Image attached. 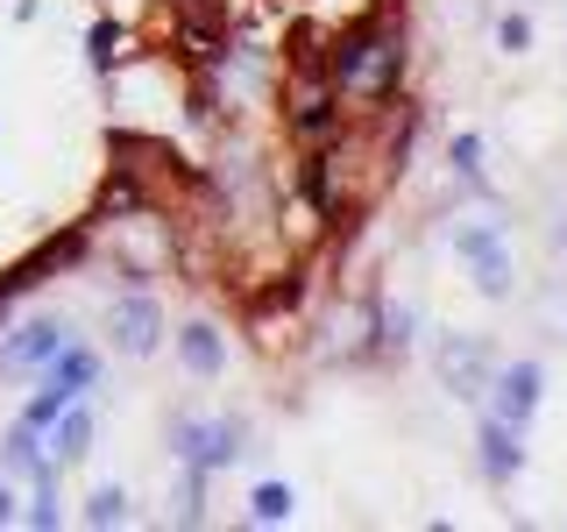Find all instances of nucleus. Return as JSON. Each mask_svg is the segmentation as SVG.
<instances>
[{"mask_svg": "<svg viewBox=\"0 0 567 532\" xmlns=\"http://www.w3.org/2000/svg\"><path fill=\"white\" fill-rule=\"evenodd\" d=\"M333 79H341L348 93H362V100H383L390 85L404 79V35L383 29V22L341 35V50H333Z\"/></svg>", "mask_w": 567, "mask_h": 532, "instance_id": "1", "label": "nucleus"}, {"mask_svg": "<svg viewBox=\"0 0 567 532\" xmlns=\"http://www.w3.org/2000/svg\"><path fill=\"white\" fill-rule=\"evenodd\" d=\"M454 256L475 270V291H483V298H504L511 291V227L504 221L454 227Z\"/></svg>", "mask_w": 567, "mask_h": 532, "instance_id": "2", "label": "nucleus"}, {"mask_svg": "<svg viewBox=\"0 0 567 532\" xmlns=\"http://www.w3.org/2000/svg\"><path fill=\"white\" fill-rule=\"evenodd\" d=\"M241 419H177L171 426V454L185 461V469H206L220 475L227 461H241Z\"/></svg>", "mask_w": 567, "mask_h": 532, "instance_id": "3", "label": "nucleus"}, {"mask_svg": "<svg viewBox=\"0 0 567 532\" xmlns=\"http://www.w3.org/2000/svg\"><path fill=\"white\" fill-rule=\"evenodd\" d=\"M483 398H489L496 419L532 426V412H539V398H546V369H539V362H504V369H489Z\"/></svg>", "mask_w": 567, "mask_h": 532, "instance_id": "4", "label": "nucleus"}, {"mask_svg": "<svg viewBox=\"0 0 567 532\" xmlns=\"http://www.w3.org/2000/svg\"><path fill=\"white\" fill-rule=\"evenodd\" d=\"M64 341H71L64 319H29V327L8 334V348H0V369H8V377H43V369L58 362Z\"/></svg>", "mask_w": 567, "mask_h": 532, "instance_id": "5", "label": "nucleus"}, {"mask_svg": "<svg viewBox=\"0 0 567 532\" xmlns=\"http://www.w3.org/2000/svg\"><path fill=\"white\" fill-rule=\"evenodd\" d=\"M106 334H114L121 355H156V341H164V306H156L150 291L114 298V313H106Z\"/></svg>", "mask_w": 567, "mask_h": 532, "instance_id": "6", "label": "nucleus"}, {"mask_svg": "<svg viewBox=\"0 0 567 532\" xmlns=\"http://www.w3.org/2000/svg\"><path fill=\"white\" fill-rule=\"evenodd\" d=\"M489 348L483 341H440V377H447L454 383V398H483V383H489Z\"/></svg>", "mask_w": 567, "mask_h": 532, "instance_id": "7", "label": "nucleus"}, {"mask_svg": "<svg viewBox=\"0 0 567 532\" xmlns=\"http://www.w3.org/2000/svg\"><path fill=\"white\" fill-rule=\"evenodd\" d=\"M518 469H525V426L483 412V475L489 483H511Z\"/></svg>", "mask_w": 567, "mask_h": 532, "instance_id": "8", "label": "nucleus"}, {"mask_svg": "<svg viewBox=\"0 0 567 532\" xmlns=\"http://www.w3.org/2000/svg\"><path fill=\"white\" fill-rule=\"evenodd\" d=\"M177 362H185L192 377H220V369H227V341H220V327H206V319L177 327Z\"/></svg>", "mask_w": 567, "mask_h": 532, "instance_id": "9", "label": "nucleus"}, {"mask_svg": "<svg viewBox=\"0 0 567 532\" xmlns=\"http://www.w3.org/2000/svg\"><path fill=\"white\" fill-rule=\"evenodd\" d=\"M43 433H50V461H58V469H64V461H79L85 448H93V412H85V405L71 398L64 412L43 426Z\"/></svg>", "mask_w": 567, "mask_h": 532, "instance_id": "10", "label": "nucleus"}, {"mask_svg": "<svg viewBox=\"0 0 567 532\" xmlns=\"http://www.w3.org/2000/svg\"><path fill=\"white\" fill-rule=\"evenodd\" d=\"M43 377H50V383H64L71 398H85V390L100 383V355H93V348H79V341H64V348H58V362H50Z\"/></svg>", "mask_w": 567, "mask_h": 532, "instance_id": "11", "label": "nucleus"}, {"mask_svg": "<svg viewBox=\"0 0 567 532\" xmlns=\"http://www.w3.org/2000/svg\"><path fill=\"white\" fill-rule=\"evenodd\" d=\"M291 511H298L291 483H256L248 490V525H291Z\"/></svg>", "mask_w": 567, "mask_h": 532, "instance_id": "12", "label": "nucleus"}, {"mask_svg": "<svg viewBox=\"0 0 567 532\" xmlns=\"http://www.w3.org/2000/svg\"><path fill=\"white\" fill-rule=\"evenodd\" d=\"M64 405H71V390L43 377V390H35V398L22 405V426H35V433H43V426H50V419H58V412H64Z\"/></svg>", "mask_w": 567, "mask_h": 532, "instance_id": "13", "label": "nucleus"}, {"mask_svg": "<svg viewBox=\"0 0 567 532\" xmlns=\"http://www.w3.org/2000/svg\"><path fill=\"white\" fill-rule=\"evenodd\" d=\"M85 525H128V497H121L114 483L85 497Z\"/></svg>", "mask_w": 567, "mask_h": 532, "instance_id": "14", "label": "nucleus"}, {"mask_svg": "<svg viewBox=\"0 0 567 532\" xmlns=\"http://www.w3.org/2000/svg\"><path fill=\"white\" fill-rule=\"evenodd\" d=\"M447 164H454L461 177H483V135H475V129H461V135L447 142Z\"/></svg>", "mask_w": 567, "mask_h": 532, "instance_id": "15", "label": "nucleus"}, {"mask_svg": "<svg viewBox=\"0 0 567 532\" xmlns=\"http://www.w3.org/2000/svg\"><path fill=\"white\" fill-rule=\"evenodd\" d=\"M327 129H333V100L306 93V100H298V135H327Z\"/></svg>", "mask_w": 567, "mask_h": 532, "instance_id": "16", "label": "nucleus"}, {"mask_svg": "<svg viewBox=\"0 0 567 532\" xmlns=\"http://www.w3.org/2000/svg\"><path fill=\"white\" fill-rule=\"evenodd\" d=\"M496 43H504L511 58H525L532 50V14H504V22H496Z\"/></svg>", "mask_w": 567, "mask_h": 532, "instance_id": "17", "label": "nucleus"}, {"mask_svg": "<svg viewBox=\"0 0 567 532\" xmlns=\"http://www.w3.org/2000/svg\"><path fill=\"white\" fill-rule=\"evenodd\" d=\"M85 58H93V64L106 71V64H114V58H121V29H114V22H100L93 35H85Z\"/></svg>", "mask_w": 567, "mask_h": 532, "instance_id": "18", "label": "nucleus"}, {"mask_svg": "<svg viewBox=\"0 0 567 532\" xmlns=\"http://www.w3.org/2000/svg\"><path fill=\"white\" fill-rule=\"evenodd\" d=\"M383 348H398V355L412 348V313H404V306H398V313L383 319Z\"/></svg>", "mask_w": 567, "mask_h": 532, "instance_id": "19", "label": "nucleus"}, {"mask_svg": "<svg viewBox=\"0 0 567 532\" xmlns=\"http://www.w3.org/2000/svg\"><path fill=\"white\" fill-rule=\"evenodd\" d=\"M22 511H14V497H8V483H0V525H14Z\"/></svg>", "mask_w": 567, "mask_h": 532, "instance_id": "20", "label": "nucleus"}]
</instances>
